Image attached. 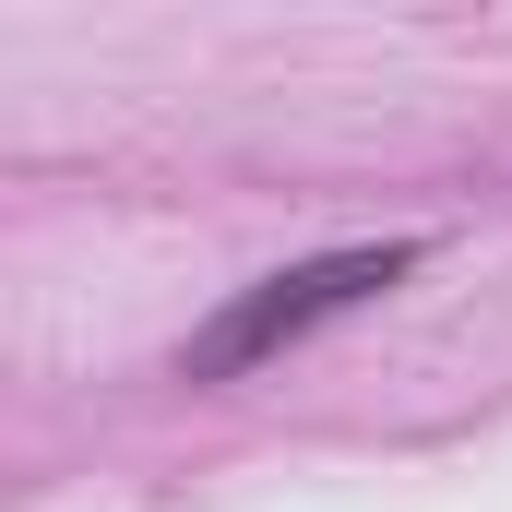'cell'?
Here are the masks:
<instances>
[{
	"label": "cell",
	"mask_w": 512,
	"mask_h": 512,
	"mask_svg": "<svg viewBox=\"0 0 512 512\" xmlns=\"http://www.w3.org/2000/svg\"><path fill=\"white\" fill-rule=\"evenodd\" d=\"M382 274H405V251H346V262H310V274H274L251 310H227L215 334H203V370H239L262 346H286V334H310L322 310H346V298H370Z\"/></svg>",
	"instance_id": "1"
}]
</instances>
